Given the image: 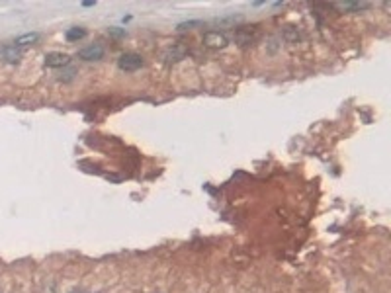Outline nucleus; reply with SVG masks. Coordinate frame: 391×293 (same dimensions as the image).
I'll return each mask as SVG.
<instances>
[{
    "mask_svg": "<svg viewBox=\"0 0 391 293\" xmlns=\"http://www.w3.org/2000/svg\"><path fill=\"white\" fill-rule=\"evenodd\" d=\"M227 43H229V39L225 33H219V31L203 33V45L209 49H223V47H227Z\"/></svg>",
    "mask_w": 391,
    "mask_h": 293,
    "instance_id": "nucleus-2",
    "label": "nucleus"
},
{
    "mask_svg": "<svg viewBox=\"0 0 391 293\" xmlns=\"http://www.w3.org/2000/svg\"><path fill=\"white\" fill-rule=\"evenodd\" d=\"M118 67L125 73H133V71H139L143 67V57L137 55V53H123L120 59H118Z\"/></svg>",
    "mask_w": 391,
    "mask_h": 293,
    "instance_id": "nucleus-1",
    "label": "nucleus"
},
{
    "mask_svg": "<svg viewBox=\"0 0 391 293\" xmlns=\"http://www.w3.org/2000/svg\"><path fill=\"white\" fill-rule=\"evenodd\" d=\"M184 55H186V47H184V45H174V47H169V49L165 51L163 59H165L167 63H176V61L184 59Z\"/></svg>",
    "mask_w": 391,
    "mask_h": 293,
    "instance_id": "nucleus-6",
    "label": "nucleus"
},
{
    "mask_svg": "<svg viewBox=\"0 0 391 293\" xmlns=\"http://www.w3.org/2000/svg\"><path fill=\"white\" fill-rule=\"evenodd\" d=\"M110 35H116V37H120V35H125V29H118V27H110Z\"/></svg>",
    "mask_w": 391,
    "mask_h": 293,
    "instance_id": "nucleus-12",
    "label": "nucleus"
},
{
    "mask_svg": "<svg viewBox=\"0 0 391 293\" xmlns=\"http://www.w3.org/2000/svg\"><path fill=\"white\" fill-rule=\"evenodd\" d=\"M86 35V29L84 27H78V25H74V27H69L67 31H65V37H67V41H78V39H82Z\"/></svg>",
    "mask_w": 391,
    "mask_h": 293,
    "instance_id": "nucleus-10",
    "label": "nucleus"
},
{
    "mask_svg": "<svg viewBox=\"0 0 391 293\" xmlns=\"http://www.w3.org/2000/svg\"><path fill=\"white\" fill-rule=\"evenodd\" d=\"M0 59L6 61V63H10V65H14V63H18V61L22 59V51H20L16 45H2V49H0Z\"/></svg>",
    "mask_w": 391,
    "mask_h": 293,
    "instance_id": "nucleus-5",
    "label": "nucleus"
},
{
    "mask_svg": "<svg viewBox=\"0 0 391 293\" xmlns=\"http://www.w3.org/2000/svg\"><path fill=\"white\" fill-rule=\"evenodd\" d=\"M194 25H201V22H197V20L196 22H184V24L178 25V29H192Z\"/></svg>",
    "mask_w": 391,
    "mask_h": 293,
    "instance_id": "nucleus-11",
    "label": "nucleus"
},
{
    "mask_svg": "<svg viewBox=\"0 0 391 293\" xmlns=\"http://www.w3.org/2000/svg\"><path fill=\"white\" fill-rule=\"evenodd\" d=\"M256 37H258V33H250L248 27H239V29L235 31V41H237L239 45H248V43H252Z\"/></svg>",
    "mask_w": 391,
    "mask_h": 293,
    "instance_id": "nucleus-7",
    "label": "nucleus"
},
{
    "mask_svg": "<svg viewBox=\"0 0 391 293\" xmlns=\"http://www.w3.org/2000/svg\"><path fill=\"white\" fill-rule=\"evenodd\" d=\"M339 10H344V12H360L364 8H368L370 4L368 2H352V0H346V2H337L335 4Z\"/></svg>",
    "mask_w": 391,
    "mask_h": 293,
    "instance_id": "nucleus-8",
    "label": "nucleus"
},
{
    "mask_svg": "<svg viewBox=\"0 0 391 293\" xmlns=\"http://www.w3.org/2000/svg\"><path fill=\"white\" fill-rule=\"evenodd\" d=\"M0 49H2V45H0Z\"/></svg>",
    "mask_w": 391,
    "mask_h": 293,
    "instance_id": "nucleus-13",
    "label": "nucleus"
},
{
    "mask_svg": "<svg viewBox=\"0 0 391 293\" xmlns=\"http://www.w3.org/2000/svg\"><path fill=\"white\" fill-rule=\"evenodd\" d=\"M37 39H39V33H37V31H27V33L18 35V37L14 39V45H16V47H24V45H31V43H35Z\"/></svg>",
    "mask_w": 391,
    "mask_h": 293,
    "instance_id": "nucleus-9",
    "label": "nucleus"
},
{
    "mask_svg": "<svg viewBox=\"0 0 391 293\" xmlns=\"http://www.w3.org/2000/svg\"><path fill=\"white\" fill-rule=\"evenodd\" d=\"M102 57H104V47L98 43L88 45L78 51V59H82V61H100Z\"/></svg>",
    "mask_w": 391,
    "mask_h": 293,
    "instance_id": "nucleus-3",
    "label": "nucleus"
},
{
    "mask_svg": "<svg viewBox=\"0 0 391 293\" xmlns=\"http://www.w3.org/2000/svg\"><path fill=\"white\" fill-rule=\"evenodd\" d=\"M69 61H71V57L67 53H47L45 55V65L49 69H63L69 65Z\"/></svg>",
    "mask_w": 391,
    "mask_h": 293,
    "instance_id": "nucleus-4",
    "label": "nucleus"
}]
</instances>
